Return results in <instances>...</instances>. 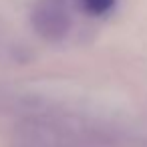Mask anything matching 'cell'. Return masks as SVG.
Masks as SVG:
<instances>
[{"label":"cell","mask_w":147,"mask_h":147,"mask_svg":"<svg viewBox=\"0 0 147 147\" xmlns=\"http://www.w3.org/2000/svg\"><path fill=\"white\" fill-rule=\"evenodd\" d=\"M34 32L51 42L63 40L71 30V14L63 0H40L30 16Z\"/></svg>","instance_id":"6da1fadb"},{"label":"cell","mask_w":147,"mask_h":147,"mask_svg":"<svg viewBox=\"0 0 147 147\" xmlns=\"http://www.w3.org/2000/svg\"><path fill=\"white\" fill-rule=\"evenodd\" d=\"M30 59L28 53H24L22 47L16 45H0V63H26Z\"/></svg>","instance_id":"7a4b0ae2"},{"label":"cell","mask_w":147,"mask_h":147,"mask_svg":"<svg viewBox=\"0 0 147 147\" xmlns=\"http://www.w3.org/2000/svg\"><path fill=\"white\" fill-rule=\"evenodd\" d=\"M83 2V8L91 14H107L113 4H115V0H81Z\"/></svg>","instance_id":"3957f363"}]
</instances>
